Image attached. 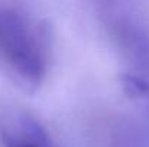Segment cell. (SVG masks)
<instances>
[{
  "instance_id": "6da1fadb",
  "label": "cell",
  "mask_w": 149,
  "mask_h": 147,
  "mask_svg": "<svg viewBox=\"0 0 149 147\" xmlns=\"http://www.w3.org/2000/svg\"><path fill=\"white\" fill-rule=\"evenodd\" d=\"M0 61L29 90L38 88L48 72V49L41 30L10 7L0 9Z\"/></svg>"
},
{
  "instance_id": "7a4b0ae2",
  "label": "cell",
  "mask_w": 149,
  "mask_h": 147,
  "mask_svg": "<svg viewBox=\"0 0 149 147\" xmlns=\"http://www.w3.org/2000/svg\"><path fill=\"white\" fill-rule=\"evenodd\" d=\"M0 141L3 147H56L44 126L19 108L0 111Z\"/></svg>"
}]
</instances>
